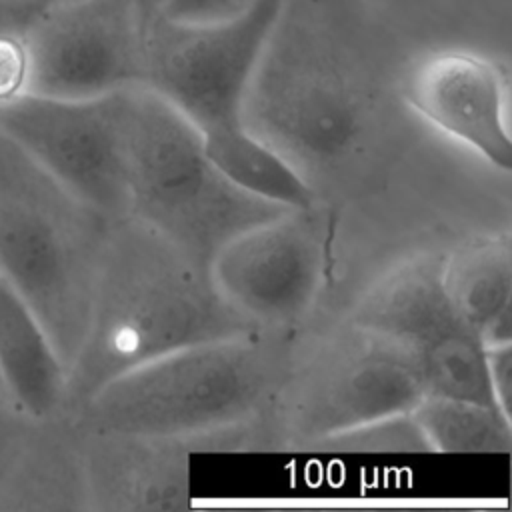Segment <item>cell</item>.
I'll list each match as a JSON object with an SVG mask.
<instances>
[{"mask_svg": "<svg viewBox=\"0 0 512 512\" xmlns=\"http://www.w3.org/2000/svg\"><path fill=\"white\" fill-rule=\"evenodd\" d=\"M330 238L326 202L284 210L230 238L210 260L212 282L252 326L296 332L318 300Z\"/></svg>", "mask_w": 512, "mask_h": 512, "instance_id": "9", "label": "cell"}, {"mask_svg": "<svg viewBox=\"0 0 512 512\" xmlns=\"http://www.w3.org/2000/svg\"><path fill=\"white\" fill-rule=\"evenodd\" d=\"M424 394L408 354L346 318L308 342L294 340L270 416L282 444L320 448L352 428L410 412Z\"/></svg>", "mask_w": 512, "mask_h": 512, "instance_id": "6", "label": "cell"}, {"mask_svg": "<svg viewBox=\"0 0 512 512\" xmlns=\"http://www.w3.org/2000/svg\"><path fill=\"white\" fill-rule=\"evenodd\" d=\"M128 90L94 98L26 92L0 104V130L108 222L128 216Z\"/></svg>", "mask_w": 512, "mask_h": 512, "instance_id": "10", "label": "cell"}, {"mask_svg": "<svg viewBox=\"0 0 512 512\" xmlns=\"http://www.w3.org/2000/svg\"><path fill=\"white\" fill-rule=\"evenodd\" d=\"M124 154L128 216L208 266L230 238L286 210L228 182L198 128L146 86L128 90Z\"/></svg>", "mask_w": 512, "mask_h": 512, "instance_id": "5", "label": "cell"}, {"mask_svg": "<svg viewBox=\"0 0 512 512\" xmlns=\"http://www.w3.org/2000/svg\"><path fill=\"white\" fill-rule=\"evenodd\" d=\"M202 142L210 162L242 192L286 210L322 202L300 172L244 124L204 134Z\"/></svg>", "mask_w": 512, "mask_h": 512, "instance_id": "16", "label": "cell"}, {"mask_svg": "<svg viewBox=\"0 0 512 512\" xmlns=\"http://www.w3.org/2000/svg\"><path fill=\"white\" fill-rule=\"evenodd\" d=\"M348 320L408 354L426 392L496 406L486 348L444 290L442 252L422 250L396 262L358 298Z\"/></svg>", "mask_w": 512, "mask_h": 512, "instance_id": "8", "label": "cell"}, {"mask_svg": "<svg viewBox=\"0 0 512 512\" xmlns=\"http://www.w3.org/2000/svg\"><path fill=\"white\" fill-rule=\"evenodd\" d=\"M486 374L496 406L510 416L512 392V344L486 348ZM512 418V416H510Z\"/></svg>", "mask_w": 512, "mask_h": 512, "instance_id": "22", "label": "cell"}, {"mask_svg": "<svg viewBox=\"0 0 512 512\" xmlns=\"http://www.w3.org/2000/svg\"><path fill=\"white\" fill-rule=\"evenodd\" d=\"M164 2L166 0H134V4L138 8V14H140V20H142V28L160 12Z\"/></svg>", "mask_w": 512, "mask_h": 512, "instance_id": "24", "label": "cell"}, {"mask_svg": "<svg viewBox=\"0 0 512 512\" xmlns=\"http://www.w3.org/2000/svg\"><path fill=\"white\" fill-rule=\"evenodd\" d=\"M320 448L354 452H430L410 412L372 420L330 438Z\"/></svg>", "mask_w": 512, "mask_h": 512, "instance_id": "18", "label": "cell"}, {"mask_svg": "<svg viewBox=\"0 0 512 512\" xmlns=\"http://www.w3.org/2000/svg\"><path fill=\"white\" fill-rule=\"evenodd\" d=\"M26 28H0V104L28 92Z\"/></svg>", "mask_w": 512, "mask_h": 512, "instance_id": "19", "label": "cell"}, {"mask_svg": "<svg viewBox=\"0 0 512 512\" xmlns=\"http://www.w3.org/2000/svg\"><path fill=\"white\" fill-rule=\"evenodd\" d=\"M294 340L254 328L190 344L108 380L66 416L80 432L190 444L268 414Z\"/></svg>", "mask_w": 512, "mask_h": 512, "instance_id": "3", "label": "cell"}, {"mask_svg": "<svg viewBox=\"0 0 512 512\" xmlns=\"http://www.w3.org/2000/svg\"><path fill=\"white\" fill-rule=\"evenodd\" d=\"M410 416L430 452L506 454L512 446V418L490 404L426 392Z\"/></svg>", "mask_w": 512, "mask_h": 512, "instance_id": "17", "label": "cell"}, {"mask_svg": "<svg viewBox=\"0 0 512 512\" xmlns=\"http://www.w3.org/2000/svg\"><path fill=\"white\" fill-rule=\"evenodd\" d=\"M408 112L482 156L512 170V136L506 118L502 68L470 50H438L410 64L398 80Z\"/></svg>", "mask_w": 512, "mask_h": 512, "instance_id": "12", "label": "cell"}, {"mask_svg": "<svg viewBox=\"0 0 512 512\" xmlns=\"http://www.w3.org/2000/svg\"><path fill=\"white\" fill-rule=\"evenodd\" d=\"M254 0H166L158 14L180 22H214L240 14Z\"/></svg>", "mask_w": 512, "mask_h": 512, "instance_id": "20", "label": "cell"}, {"mask_svg": "<svg viewBox=\"0 0 512 512\" xmlns=\"http://www.w3.org/2000/svg\"><path fill=\"white\" fill-rule=\"evenodd\" d=\"M32 420L0 400V492L8 480L18 450L28 434Z\"/></svg>", "mask_w": 512, "mask_h": 512, "instance_id": "21", "label": "cell"}, {"mask_svg": "<svg viewBox=\"0 0 512 512\" xmlns=\"http://www.w3.org/2000/svg\"><path fill=\"white\" fill-rule=\"evenodd\" d=\"M54 0H0V28H26Z\"/></svg>", "mask_w": 512, "mask_h": 512, "instance_id": "23", "label": "cell"}, {"mask_svg": "<svg viewBox=\"0 0 512 512\" xmlns=\"http://www.w3.org/2000/svg\"><path fill=\"white\" fill-rule=\"evenodd\" d=\"M110 224L0 130V278L34 310L66 368L88 328Z\"/></svg>", "mask_w": 512, "mask_h": 512, "instance_id": "4", "label": "cell"}, {"mask_svg": "<svg viewBox=\"0 0 512 512\" xmlns=\"http://www.w3.org/2000/svg\"><path fill=\"white\" fill-rule=\"evenodd\" d=\"M0 392L30 420L66 414L68 368L26 300L0 278Z\"/></svg>", "mask_w": 512, "mask_h": 512, "instance_id": "14", "label": "cell"}, {"mask_svg": "<svg viewBox=\"0 0 512 512\" xmlns=\"http://www.w3.org/2000/svg\"><path fill=\"white\" fill-rule=\"evenodd\" d=\"M0 400H2V402H4V398H2V392H0Z\"/></svg>", "mask_w": 512, "mask_h": 512, "instance_id": "25", "label": "cell"}, {"mask_svg": "<svg viewBox=\"0 0 512 512\" xmlns=\"http://www.w3.org/2000/svg\"><path fill=\"white\" fill-rule=\"evenodd\" d=\"M406 106L380 78L342 0H284L242 104V124L318 200L366 190L388 166Z\"/></svg>", "mask_w": 512, "mask_h": 512, "instance_id": "1", "label": "cell"}, {"mask_svg": "<svg viewBox=\"0 0 512 512\" xmlns=\"http://www.w3.org/2000/svg\"><path fill=\"white\" fill-rule=\"evenodd\" d=\"M254 328L220 296L208 264L132 216L114 220L88 328L68 366L66 414L148 360Z\"/></svg>", "mask_w": 512, "mask_h": 512, "instance_id": "2", "label": "cell"}, {"mask_svg": "<svg viewBox=\"0 0 512 512\" xmlns=\"http://www.w3.org/2000/svg\"><path fill=\"white\" fill-rule=\"evenodd\" d=\"M28 92L94 98L142 86L134 0H54L26 28Z\"/></svg>", "mask_w": 512, "mask_h": 512, "instance_id": "11", "label": "cell"}, {"mask_svg": "<svg viewBox=\"0 0 512 512\" xmlns=\"http://www.w3.org/2000/svg\"><path fill=\"white\" fill-rule=\"evenodd\" d=\"M284 0H254L236 16L180 22L156 14L144 26L142 86L198 132L242 124V104Z\"/></svg>", "mask_w": 512, "mask_h": 512, "instance_id": "7", "label": "cell"}, {"mask_svg": "<svg viewBox=\"0 0 512 512\" xmlns=\"http://www.w3.org/2000/svg\"><path fill=\"white\" fill-rule=\"evenodd\" d=\"M80 442L86 510L140 512L186 506L184 440L80 432Z\"/></svg>", "mask_w": 512, "mask_h": 512, "instance_id": "13", "label": "cell"}, {"mask_svg": "<svg viewBox=\"0 0 512 512\" xmlns=\"http://www.w3.org/2000/svg\"><path fill=\"white\" fill-rule=\"evenodd\" d=\"M442 284L484 348L512 344V240L482 234L442 252Z\"/></svg>", "mask_w": 512, "mask_h": 512, "instance_id": "15", "label": "cell"}]
</instances>
